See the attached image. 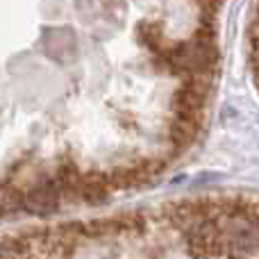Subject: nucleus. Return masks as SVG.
<instances>
[{
	"instance_id": "obj_1",
	"label": "nucleus",
	"mask_w": 259,
	"mask_h": 259,
	"mask_svg": "<svg viewBox=\"0 0 259 259\" xmlns=\"http://www.w3.org/2000/svg\"><path fill=\"white\" fill-rule=\"evenodd\" d=\"M207 94H209V82L205 75H191V80H187L173 96L175 114L187 118H202V109L207 103Z\"/></svg>"
},
{
	"instance_id": "obj_2",
	"label": "nucleus",
	"mask_w": 259,
	"mask_h": 259,
	"mask_svg": "<svg viewBox=\"0 0 259 259\" xmlns=\"http://www.w3.org/2000/svg\"><path fill=\"white\" fill-rule=\"evenodd\" d=\"M198 130H200V121L175 114L173 121H170V127H168V139L178 150H182V148L193 143V139L198 137Z\"/></svg>"
}]
</instances>
